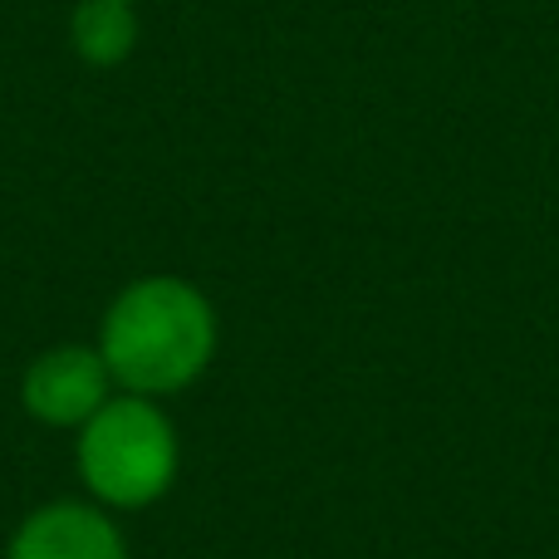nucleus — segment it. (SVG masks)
Instances as JSON below:
<instances>
[{"mask_svg": "<svg viewBox=\"0 0 559 559\" xmlns=\"http://www.w3.org/2000/svg\"><path fill=\"white\" fill-rule=\"evenodd\" d=\"M108 388H114V373H108L104 354L84 344H64L29 364L25 407L29 417L49 427H84L108 403Z\"/></svg>", "mask_w": 559, "mask_h": 559, "instance_id": "7ed1b4c3", "label": "nucleus"}, {"mask_svg": "<svg viewBox=\"0 0 559 559\" xmlns=\"http://www.w3.org/2000/svg\"><path fill=\"white\" fill-rule=\"evenodd\" d=\"M10 559H128L123 535L104 511L79 501L39 506L10 540Z\"/></svg>", "mask_w": 559, "mask_h": 559, "instance_id": "20e7f679", "label": "nucleus"}, {"mask_svg": "<svg viewBox=\"0 0 559 559\" xmlns=\"http://www.w3.org/2000/svg\"><path fill=\"white\" fill-rule=\"evenodd\" d=\"M69 45L88 59V64H118L133 55L138 45V20L128 0H84L69 20Z\"/></svg>", "mask_w": 559, "mask_h": 559, "instance_id": "39448f33", "label": "nucleus"}, {"mask_svg": "<svg viewBox=\"0 0 559 559\" xmlns=\"http://www.w3.org/2000/svg\"><path fill=\"white\" fill-rule=\"evenodd\" d=\"M79 472L104 506H153L177 476V437L147 397H108L79 437Z\"/></svg>", "mask_w": 559, "mask_h": 559, "instance_id": "f03ea898", "label": "nucleus"}, {"mask_svg": "<svg viewBox=\"0 0 559 559\" xmlns=\"http://www.w3.org/2000/svg\"><path fill=\"white\" fill-rule=\"evenodd\" d=\"M216 348V314L177 275H147L128 285L104 314V354L114 383L138 397H163L187 388Z\"/></svg>", "mask_w": 559, "mask_h": 559, "instance_id": "f257e3e1", "label": "nucleus"}]
</instances>
